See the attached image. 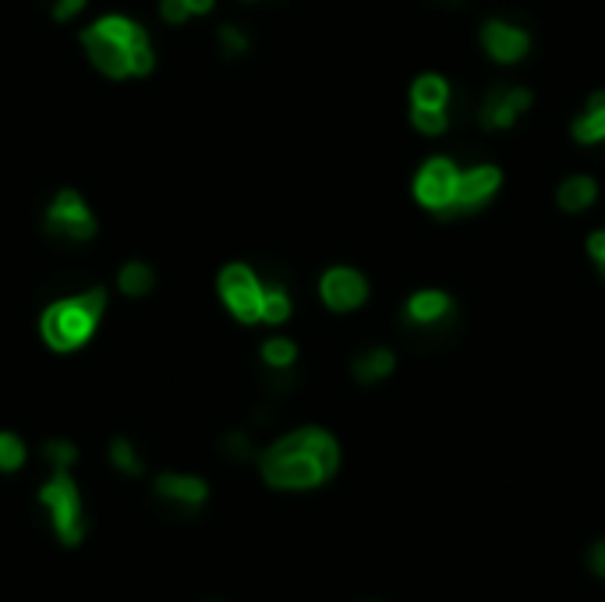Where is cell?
Here are the masks:
<instances>
[{
  "instance_id": "cell-1",
  "label": "cell",
  "mask_w": 605,
  "mask_h": 602,
  "mask_svg": "<svg viewBox=\"0 0 605 602\" xmlns=\"http://www.w3.org/2000/svg\"><path fill=\"white\" fill-rule=\"evenodd\" d=\"M340 464V446L326 430H298L262 451V478L277 490H311Z\"/></svg>"
},
{
  "instance_id": "cell-2",
  "label": "cell",
  "mask_w": 605,
  "mask_h": 602,
  "mask_svg": "<svg viewBox=\"0 0 605 602\" xmlns=\"http://www.w3.org/2000/svg\"><path fill=\"white\" fill-rule=\"evenodd\" d=\"M82 47L92 68L107 79H146L156 68L149 32L128 14H103L82 32Z\"/></svg>"
},
{
  "instance_id": "cell-3",
  "label": "cell",
  "mask_w": 605,
  "mask_h": 602,
  "mask_svg": "<svg viewBox=\"0 0 605 602\" xmlns=\"http://www.w3.org/2000/svg\"><path fill=\"white\" fill-rule=\"evenodd\" d=\"M107 287H82L75 295L57 298L43 316H39V337L53 352H78L92 341V334L100 329L103 313H107Z\"/></svg>"
},
{
  "instance_id": "cell-4",
  "label": "cell",
  "mask_w": 605,
  "mask_h": 602,
  "mask_svg": "<svg viewBox=\"0 0 605 602\" xmlns=\"http://www.w3.org/2000/svg\"><path fill=\"white\" fill-rule=\"evenodd\" d=\"M96 213L75 188H61L43 209V235L57 245H86L96 238Z\"/></svg>"
},
{
  "instance_id": "cell-5",
  "label": "cell",
  "mask_w": 605,
  "mask_h": 602,
  "mask_svg": "<svg viewBox=\"0 0 605 602\" xmlns=\"http://www.w3.org/2000/svg\"><path fill=\"white\" fill-rule=\"evenodd\" d=\"M262 274L248 263H230L217 277V295L238 323H262Z\"/></svg>"
},
{
  "instance_id": "cell-6",
  "label": "cell",
  "mask_w": 605,
  "mask_h": 602,
  "mask_svg": "<svg viewBox=\"0 0 605 602\" xmlns=\"http://www.w3.org/2000/svg\"><path fill=\"white\" fill-rule=\"evenodd\" d=\"M39 503L50 511L57 539L68 542V546H78L82 535H86V514H82V496H78V485L65 468H57L53 478L43 485V490H39Z\"/></svg>"
},
{
  "instance_id": "cell-7",
  "label": "cell",
  "mask_w": 605,
  "mask_h": 602,
  "mask_svg": "<svg viewBox=\"0 0 605 602\" xmlns=\"http://www.w3.org/2000/svg\"><path fill=\"white\" fill-rule=\"evenodd\" d=\"M457 181H460V170L450 160H428L418 174V181H415V196L428 209L454 213Z\"/></svg>"
},
{
  "instance_id": "cell-8",
  "label": "cell",
  "mask_w": 605,
  "mask_h": 602,
  "mask_svg": "<svg viewBox=\"0 0 605 602\" xmlns=\"http://www.w3.org/2000/svg\"><path fill=\"white\" fill-rule=\"evenodd\" d=\"M450 323H454V305L439 290H421V295L407 302V326L418 337H439Z\"/></svg>"
},
{
  "instance_id": "cell-9",
  "label": "cell",
  "mask_w": 605,
  "mask_h": 602,
  "mask_svg": "<svg viewBox=\"0 0 605 602\" xmlns=\"http://www.w3.org/2000/svg\"><path fill=\"white\" fill-rule=\"evenodd\" d=\"M319 295L334 313H350V308H358L368 298V284L358 269L337 266V269H329V274H323Z\"/></svg>"
},
{
  "instance_id": "cell-10",
  "label": "cell",
  "mask_w": 605,
  "mask_h": 602,
  "mask_svg": "<svg viewBox=\"0 0 605 602\" xmlns=\"http://www.w3.org/2000/svg\"><path fill=\"white\" fill-rule=\"evenodd\" d=\"M532 107L528 89H493L482 103V125L485 128H510L520 110Z\"/></svg>"
},
{
  "instance_id": "cell-11",
  "label": "cell",
  "mask_w": 605,
  "mask_h": 602,
  "mask_svg": "<svg viewBox=\"0 0 605 602\" xmlns=\"http://www.w3.org/2000/svg\"><path fill=\"white\" fill-rule=\"evenodd\" d=\"M496 185H499V170L496 167H475V170L460 174L454 209H478L496 191Z\"/></svg>"
},
{
  "instance_id": "cell-12",
  "label": "cell",
  "mask_w": 605,
  "mask_h": 602,
  "mask_svg": "<svg viewBox=\"0 0 605 602\" xmlns=\"http://www.w3.org/2000/svg\"><path fill=\"white\" fill-rule=\"evenodd\" d=\"M482 43L485 50H489L496 61H517V57H524V50H528V36H524L517 26H506V22H489L482 32Z\"/></svg>"
},
{
  "instance_id": "cell-13",
  "label": "cell",
  "mask_w": 605,
  "mask_h": 602,
  "mask_svg": "<svg viewBox=\"0 0 605 602\" xmlns=\"http://www.w3.org/2000/svg\"><path fill=\"white\" fill-rule=\"evenodd\" d=\"M156 493L163 500L178 503V507H202L206 496H209V485L195 475H160L156 478Z\"/></svg>"
},
{
  "instance_id": "cell-14",
  "label": "cell",
  "mask_w": 605,
  "mask_h": 602,
  "mask_svg": "<svg viewBox=\"0 0 605 602\" xmlns=\"http://www.w3.org/2000/svg\"><path fill=\"white\" fill-rule=\"evenodd\" d=\"M262 274V269H259ZM262 323L269 326H280L290 319V308H295V302H290V290L287 284L280 280V274H262Z\"/></svg>"
},
{
  "instance_id": "cell-15",
  "label": "cell",
  "mask_w": 605,
  "mask_h": 602,
  "mask_svg": "<svg viewBox=\"0 0 605 602\" xmlns=\"http://www.w3.org/2000/svg\"><path fill=\"white\" fill-rule=\"evenodd\" d=\"M156 287V269L142 259H131L117 269V290H121L125 298H146L152 295Z\"/></svg>"
},
{
  "instance_id": "cell-16",
  "label": "cell",
  "mask_w": 605,
  "mask_h": 602,
  "mask_svg": "<svg viewBox=\"0 0 605 602\" xmlns=\"http://www.w3.org/2000/svg\"><path fill=\"white\" fill-rule=\"evenodd\" d=\"M350 373H355L358 383H379L394 373V355L386 352V347H373V352H361L350 365Z\"/></svg>"
},
{
  "instance_id": "cell-17",
  "label": "cell",
  "mask_w": 605,
  "mask_h": 602,
  "mask_svg": "<svg viewBox=\"0 0 605 602\" xmlns=\"http://www.w3.org/2000/svg\"><path fill=\"white\" fill-rule=\"evenodd\" d=\"M217 0H160V18L167 26H185L191 18H202L212 11Z\"/></svg>"
},
{
  "instance_id": "cell-18",
  "label": "cell",
  "mask_w": 605,
  "mask_h": 602,
  "mask_svg": "<svg viewBox=\"0 0 605 602\" xmlns=\"http://www.w3.org/2000/svg\"><path fill=\"white\" fill-rule=\"evenodd\" d=\"M574 135H577L581 142H598V139H605V92L595 96V100L588 103L584 118L574 125Z\"/></svg>"
},
{
  "instance_id": "cell-19",
  "label": "cell",
  "mask_w": 605,
  "mask_h": 602,
  "mask_svg": "<svg viewBox=\"0 0 605 602\" xmlns=\"http://www.w3.org/2000/svg\"><path fill=\"white\" fill-rule=\"evenodd\" d=\"M595 203V181L592 178H571V181H563V188H559V206L563 209H571V213H577V209H588Z\"/></svg>"
},
{
  "instance_id": "cell-20",
  "label": "cell",
  "mask_w": 605,
  "mask_h": 602,
  "mask_svg": "<svg viewBox=\"0 0 605 602\" xmlns=\"http://www.w3.org/2000/svg\"><path fill=\"white\" fill-rule=\"evenodd\" d=\"M446 103H450V86H446V79H439V75H425V79L415 82V107L446 110Z\"/></svg>"
},
{
  "instance_id": "cell-21",
  "label": "cell",
  "mask_w": 605,
  "mask_h": 602,
  "mask_svg": "<svg viewBox=\"0 0 605 602\" xmlns=\"http://www.w3.org/2000/svg\"><path fill=\"white\" fill-rule=\"evenodd\" d=\"M217 47H220V53L227 57V61H238V57H245L251 50V40H248V32L241 26L224 22L217 29Z\"/></svg>"
},
{
  "instance_id": "cell-22",
  "label": "cell",
  "mask_w": 605,
  "mask_h": 602,
  "mask_svg": "<svg viewBox=\"0 0 605 602\" xmlns=\"http://www.w3.org/2000/svg\"><path fill=\"white\" fill-rule=\"evenodd\" d=\"M298 362V344L287 337H272L262 344V365L269 368H295Z\"/></svg>"
},
{
  "instance_id": "cell-23",
  "label": "cell",
  "mask_w": 605,
  "mask_h": 602,
  "mask_svg": "<svg viewBox=\"0 0 605 602\" xmlns=\"http://www.w3.org/2000/svg\"><path fill=\"white\" fill-rule=\"evenodd\" d=\"M220 451L230 457V461H238V464H245V461H256V440H251V433L248 430H230L224 440H220Z\"/></svg>"
},
{
  "instance_id": "cell-24",
  "label": "cell",
  "mask_w": 605,
  "mask_h": 602,
  "mask_svg": "<svg viewBox=\"0 0 605 602\" xmlns=\"http://www.w3.org/2000/svg\"><path fill=\"white\" fill-rule=\"evenodd\" d=\"M110 461H113V468H121V472L131 475V478H139V475L146 472L142 457L135 454V446H131L125 436H117V440L110 443Z\"/></svg>"
},
{
  "instance_id": "cell-25",
  "label": "cell",
  "mask_w": 605,
  "mask_h": 602,
  "mask_svg": "<svg viewBox=\"0 0 605 602\" xmlns=\"http://www.w3.org/2000/svg\"><path fill=\"white\" fill-rule=\"evenodd\" d=\"M262 391L269 394V397H284V394H290L298 386V373L295 368H269V365H262Z\"/></svg>"
},
{
  "instance_id": "cell-26",
  "label": "cell",
  "mask_w": 605,
  "mask_h": 602,
  "mask_svg": "<svg viewBox=\"0 0 605 602\" xmlns=\"http://www.w3.org/2000/svg\"><path fill=\"white\" fill-rule=\"evenodd\" d=\"M26 464V443L14 433H0V472H18Z\"/></svg>"
},
{
  "instance_id": "cell-27",
  "label": "cell",
  "mask_w": 605,
  "mask_h": 602,
  "mask_svg": "<svg viewBox=\"0 0 605 602\" xmlns=\"http://www.w3.org/2000/svg\"><path fill=\"white\" fill-rule=\"evenodd\" d=\"M43 457L50 461V468L57 472V468H71V464L78 461V451H75V443H68V440H50L47 446H43Z\"/></svg>"
},
{
  "instance_id": "cell-28",
  "label": "cell",
  "mask_w": 605,
  "mask_h": 602,
  "mask_svg": "<svg viewBox=\"0 0 605 602\" xmlns=\"http://www.w3.org/2000/svg\"><path fill=\"white\" fill-rule=\"evenodd\" d=\"M415 128L425 135H439L446 128V110L439 107H415Z\"/></svg>"
},
{
  "instance_id": "cell-29",
  "label": "cell",
  "mask_w": 605,
  "mask_h": 602,
  "mask_svg": "<svg viewBox=\"0 0 605 602\" xmlns=\"http://www.w3.org/2000/svg\"><path fill=\"white\" fill-rule=\"evenodd\" d=\"M86 8H89V0H53V4H50V18H53V22L68 26V22H75V18L82 14Z\"/></svg>"
},
{
  "instance_id": "cell-30",
  "label": "cell",
  "mask_w": 605,
  "mask_h": 602,
  "mask_svg": "<svg viewBox=\"0 0 605 602\" xmlns=\"http://www.w3.org/2000/svg\"><path fill=\"white\" fill-rule=\"evenodd\" d=\"M588 568H592V574H598L605 581V542H595L588 550Z\"/></svg>"
},
{
  "instance_id": "cell-31",
  "label": "cell",
  "mask_w": 605,
  "mask_h": 602,
  "mask_svg": "<svg viewBox=\"0 0 605 602\" xmlns=\"http://www.w3.org/2000/svg\"><path fill=\"white\" fill-rule=\"evenodd\" d=\"M588 248H592V259H598L605 266V230H598V235L588 241Z\"/></svg>"
},
{
  "instance_id": "cell-32",
  "label": "cell",
  "mask_w": 605,
  "mask_h": 602,
  "mask_svg": "<svg viewBox=\"0 0 605 602\" xmlns=\"http://www.w3.org/2000/svg\"><path fill=\"white\" fill-rule=\"evenodd\" d=\"M436 4H446V8H454V4H457V0H436Z\"/></svg>"
},
{
  "instance_id": "cell-33",
  "label": "cell",
  "mask_w": 605,
  "mask_h": 602,
  "mask_svg": "<svg viewBox=\"0 0 605 602\" xmlns=\"http://www.w3.org/2000/svg\"><path fill=\"white\" fill-rule=\"evenodd\" d=\"M43 4H53V0H43Z\"/></svg>"
}]
</instances>
